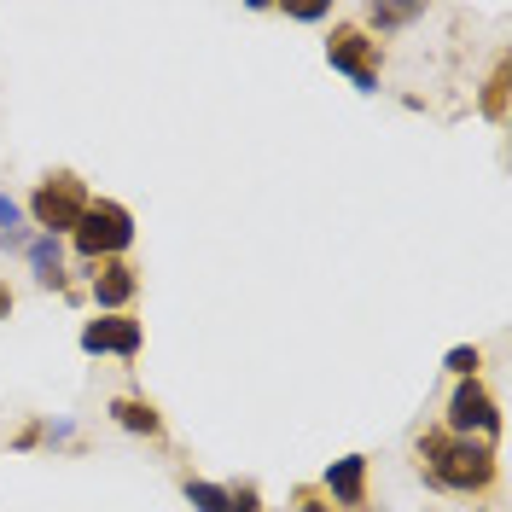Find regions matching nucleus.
Wrapping results in <instances>:
<instances>
[{"label":"nucleus","instance_id":"obj_1","mask_svg":"<svg viewBox=\"0 0 512 512\" xmlns=\"http://www.w3.org/2000/svg\"><path fill=\"white\" fill-rule=\"evenodd\" d=\"M419 466L437 489H454V495H472V489H489L495 483V448L472 443V437H454V431H431L419 443Z\"/></svg>","mask_w":512,"mask_h":512},{"label":"nucleus","instance_id":"obj_2","mask_svg":"<svg viewBox=\"0 0 512 512\" xmlns=\"http://www.w3.org/2000/svg\"><path fill=\"white\" fill-rule=\"evenodd\" d=\"M128 245H134V216L123 204H111V198H88V210L76 222V251L88 262H105V256L128 251Z\"/></svg>","mask_w":512,"mask_h":512},{"label":"nucleus","instance_id":"obj_3","mask_svg":"<svg viewBox=\"0 0 512 512\" xmlns=\"http://www.w3.org/2000/svg\"><path fill=\"white\" fill-rule=\"evenodd\" d=\"M82 210H88V187L70 175V169H59V175H47L41 187H35V198H30V216H35V227L41 233H53L59 239L64 227L76 233V222H82Z\"/></svg>","mask_w":512,"mask_h":512},{"label":"nucleus","instance_id":"obj_4","mask_svg":"<svg viewBox=\"0 0 512 512\" xmlns=\"http://www.w3.org/2000/svg\"><path fill=\"white\" fill-rule=\"evenodd\" d=\"M448 431H454V437H472V431L495 437V431H501V414H495V402H489V390H483L478 379H460L454 402H448Z\"/></svg>","mask_w":512,"mask_h":512},{"label":"nucleus","instance_id":"obj_5","mask_svg":"<svg viewBox=\"0 0 512 512\" xmlns=\"http://www.w3.org/2000/svg\"><path fill=\"white\" fill-rule=\"evenodd\" d=\"M373 47H379V41H367L361 30H338L332 41H326V59L338 64V70L350 76L361 94H373V88H379V70H373Z\"/></svg>","mask_w":512,"mask_h":512},{"label":"nucleus","instance_id":"obj_6","mask_svg":"<svg viewBox=\"0 0 512 512\" xmlns=\"http://www.w3.org/2000/svg\"><path fill=\"white\" fill-rule=\"evenodd\" d=\"M82 350L88 355H140V320H128V315H105V320H88L82 326Z\"/></svg>","mask_w":512,"mask_h":512},{"label":"nucleus","instance_id":"obj_7","mask_svg":"<svg viewBox=\"0 0 512 512\" xmlns=\"http://www.w3.org/2000/svg\"><path fill=\"white\" fill-rule=\"evenodd\" d=\"M134 291H140V280H134V268H128V262H99V274H94L99 309H123Z\"/></svg>","mask_w":512,"mask_h":512},{"label":"nucleus","instance_id":"obj_8","mask_svg":"<svg viewBox=\"0 0 512 512\" xmlns=\"http://www.w3.org/2000/svg\"><path fill=\"white\" fill-rule=\"evenodd\" d=\"M326 489H332V501H344V507H361V501H367V460H361V454L338 460V466L326 472Z\"/></svg>","mask_w":512,"mask_h":512},{"label":"nucleus","instance_id":"obj_9","mask_svg":"<svg viewBox=\"0 0 512 512\" xmlns=\"http://www.w3.org/2000/svg\"><path fill=\"white\" fill-rule=\"evenodd\" d=\"M111 419L123 425V431H146V437H158L163 431V419L152 402H134V396H123V402H111Z\"/></svg>","mask_w":512,"mask_h":512},{"label":"nucleus","instance_id":"obj_10","mask_svg":"<svg viewBox=\"0 0 512 512\" xmlns=\"http://www.w3.org/2000/svg\"><path fill=\"white\" fill-rule=\"evenodd\" d=\"M30 268H35V280H41V286H64L59 239H53V233H35V239H30Z\"/></svg>","mask_w":512,"mask_h":512},{"label":"nucleus","instance_id":"obj_11","mask_svg":"<svg viewBox=\"0 0 512 512\" xmlns=\"http://www.w3.org/2000/svg\"><path fill=\"white\" fill-rule=\"evenodd\" d=\"M187 501L198 512H239V507H233V495H227V489H216V483H187Z\"/></svg>","mask_w":512,"mask_h":512},{"label":"nucleus","instance_id":"obj_12","mask_svg":"<svg viewBox=\"0 0 512 512\" xmlns=\"http://www.w3.org/2000/svg\"><path fill=\"white\" fill-rule=\"evenodd\" d=\"M483 111H489L495 123L507 117V70H495V76H489V94H483Z\"/></svg>","mask_w":512,"mask_h":512},{"label":"nucleus","instance_id":"obj_13","mask_svg":"<svg viewBox=\"0 0 512 512\" xmlns=\"http://www.w3.org/2000/svg\"><path fill=\"white\" fill-rule=\"evenodd\" d=\"M367 18H373L379 30H396V24H414V18H419V6H373Z\"/></svg>","mask_w":512,"mask_h":512},{"label":"nucleus","instance_id":"obj_14","mask_svg":"<svg viewBox=\"0 0 512 512\" xmlns=\"http://www.w3.org/2000/svg\"><path fill=\"white\" fill-rule=\"evenodd\" d=\"M448 367H454V373H460V379H478L483 355H478V350H448Z\"/></svg>","mask_w":512,"mask_h":512},{"label":"nucleus","instance_id":"obj_15","mask_svg":"<svg viewBox=\"0 0 512 512\" xmlns=\"http://www.w3.org/2000/svg\"><path fill=\"white\" fill-rule=\"evenodd\" d=\"M297 507H303V512H332L320 495H309V489H297Z\"/></svg>","mask_w":512,"mask_h":512},{"label":"nucleus","instance_id":"obj_16","mask_svg":"<svg viewBox=\"0 0 512 512\" xmlns=\"http://www.w3.org/2000/svg\"><path fill=\"white\" fill-rule=\"evenodd\" d=\"M0 227H6V233L18 227V204H12V198H0Z\"/></svg>","mask_w":512,"mask_h":512},{"label":"nucleus","instance_id":"obj_17","mask_svg":"<svg viewBox=\"0 0 512 512\" xmlns=\"http://www.w3.org/2000/svg\"><path fill=\"white\" fill-rule=\"evenodd\" d=\"M6 315H12V291L0 286V320H6Z\"/></svg>","mask_w":512,"mask_h":512}]
</instances>
